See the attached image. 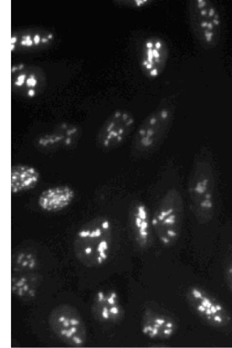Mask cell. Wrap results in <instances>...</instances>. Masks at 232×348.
I'll return each mask as SVG.
<instances>
[{"instance_id":"6da1fadb","label":"cell","mask_w":232,"mask_h":348,"mask_svg":"<svg viewBox=\"0 0 232 348\" xmlns=\"http://www.w3.org/2000/svg\"><path fill=\"white\" fill-rule=\"evenodd\" d=\"M189 204L196 218L202 222L210 220L217 204V182L214 163L207 154L195 160L187 186Z\"/></svg>"},{"instance_id":"7a4b0ae2","label":"cell","mask_w":232,"mask_h":348,"mask_svg":"<svg viewBox=\"0 0 232 348\" xmlns=\"http://www.w3.org/2000/svg\"><path fill=\"white\" fill-rule=\"evenodd\" d=\"M178 100L177 93L163 98L139 124L133 139L137 153L149 154L163 143L174 123Z\"/></svg>"},{"instance_id":"3957f363","label":"cell","mask_w":232,"mask_h":348,"mask_svg":"<svg viewBox=\"0 0 232 348\" xmlns=\"http://www.w3.org/2000/svg\"><path fill=\"white\" fill-rule=\"evenodd\" d=\"M187 10L189 27L197 42L205 49L214 48L222 28L221 15L216 3L210 0H190Z\"/></svg>"},{"instance_id":"277c9868","label":"cell","mask_w":232,"mask_h":348,"mask_svg":"<svg viewBox=\"0 0 232 348\" xmlns=\"http://www.w3.org/2000/svg\"><path fill=\"white\" fill-rule=\"evenodd\" d=\"M184 203L180 192L170 188L158 201L152 218V224L160 239L170 240L177 237L183 212Z\"/></svg>"},{"instance_id":"5b68a950","label":"cell","mask_w":232,"mask_h":348,"mask_svg":"<svg viewBox=\"0 0 232 348\" xmlns=\"http://www.w3.org/2000/svg\"><path fill=\"white\" fill-rule=\"evenodd\" d=\"M135 119L133 114L125 109H117L106 120L97 137L98 145L110 150L120 146L134 130Z\"/></svg>"},{"instance_id":"8992f818","label":"cell","mask_w":232,"mask_h":348,"mask_svg":"<svg viewBox=\"0 0 232 348\" xmlns=\"http://www.w3.org/2000/svg\"><path fill=\"white\" fill-rule=\"evenodd\" d=\"M169 58L167 43L161 37L152 36L142 43L139 54V65L143 74L154 80L164 73Z\"/></svg>"},{"instance_id":"52a82bcc","label":"cell","mask_w":232,"mask_h":348,"mask_svg":"<svg viewBox=\"0 0 232 348\" xmlns=\"http://www.w3.org/2000/svg\"><path fill=\"white\" fill-rule=\"evenodd\" d=\"M80 133V128L76 125L63 123L52 131L38 137L36 143L38 147L45 150L69 148L77 142Z\"/></svg>"},{"instance_id":"ba28073f","label":"cell","mask_w":232,"mask_h":348,"mask_svg":"<svg viewBox=\"0 0 232 348\" xmlns=\"http://www.w3.org/2000/svg\"><path fill=\"white\" fill-rule=\"evenodd\" d=\"M75 195L74 190L68 185L50 187L39 195L38 206L45 212H58L67 208L74 200Z\"/></svg>"},{"instance_id":"9c48e42d","label":"cell","mask_w":232,"mask_h":348,"mask_svg":"<svg viewBox=\"0 0 232 348\" xmlns=\"http://www.w3.org/2000/svg\"><path fill=\"white\" fill-rule=\"evenodd\" d=\"M10 176L12 194H17L34 189L41 179V174L37 168L23 164L12 165Z\"/></svg>"},{"instance_id":"30bf717a","label":"cell","mask_w":232,"mask_h":348,"mask_svg":"<svg viewBox=\"0 0 232 348\" xmlns=\"http://www.w3.org/2000/svg\"><path fill=\"white\" fill-rule=\"evenodd\" d=\"M131 217L136 234L140 241H146L150 235V213L146 204L138 201L135 203L131 209Z\"/></svg>"},{"instance_id":"8fae6325","label":"cell","mask_w":232,"mask_h":348,"mask_svg":"<svg viewBox=\"0 0 232 348\" xmlns=\"http://www.w3.org/2000/svg\"><path fill=\"white\" fill-rule=\"evenodd\" d=\"M58 322L60 324L61 329L59 332L61 337L71 340L73 343L77 345L83 343L84 340L82 338L77 335L80 332L81 326V322L78 318L61 315L58 317Z\"/></svg>"},{"instance_id":"7c38bea8","label":"cell","mask_w":232,"mask_h":348,"mask_svg":"<svg viewBox=\"0 0 232 348\" xmlns=\"http://www.w3.org/2000/svg\"><path fill=\"white\" fill-rule=\"evenodd\" d=\"M226 278L229 286L232 291V259L226 269Z\"/></svg>"},{"instance_id":"4fadbf2b","label":"cell","mask_w":232,"mask_h":348,"mask_svg":"<svg viewBox=\"0 0 232 348\" xmlns=\"http://www.w3.org/2000/svg\"><path fill=\"white\" fill-rule=\"evenodd\" d=\"M21 44L23 46L26 47H30L33 45V41L31 40V37L30 35L24 36L23 37V39L21 41Z\"/></svg>"},{"instance_id":"5bb4252c","label":"cell","mask_w":232,"mask_h":348,"mask_svg":"<svg viewBox=\"0 0 232 348\" xmlns=\"http://www.w3.org/2000/svg\"><path fill=\"white\" fill-rule=\"evenodd\" d=\"M26 77V75L25 74H21L20 75H19L17 80L15 82V84L17 86H22L24 83Z\"/></svg>"},{"instance_id":"9a60e30c","label":"cell","mask_w":232,"mask_h":348,"mask_svg":"<svg viewBox=\"0 0 232 348\" xmlns=\"http://www.w3.org/2000/svg\"><path fill=\"white\" fill-rule=\"evenodd\" d=\"M37 80L33 76L30 77L27 80V84L29 86H34L37 84Z\"/></svg>"},{"instance_id":"2e32d148","label":"cell","mask_w":232,"mask_h":348,"mask_svg":"<svg viewBox=\"0 0 232 348\" xmlns=\"http://www.w3.org/2000/svg\"><path fill=\"white\" fill-rule=\"evenodd\" d=\"M201 304L202 305H203L204 307H205L206 308H210L211 307V306L212 305V303H211L210 300L207 298H204V299L201 301Z\"/></svg>"},{"instance_id":"e0dca14e","label":"cell","mask_w":232,"mask_h":348,"mask_svg":"<svg viewBox=\"0 0 232 348\" xmlns=\"http://www.w3.org/2000/svg\"><path fill=\"white\" fill-rule=\"evenodd\" d=\"M192 294L195 298L197 299H201L202 298V294L200 291L196 289H193L192 290Z\"/></svg>"},{"instance_id":"ac0fdd59","label":"cell","mask_w":232,"mask_h":348,"mask_svg":"<svg viewBox=\"0 0 232 348\" xmlns=\"http://www.w3.org/2000/svg\"><path fill=\"white\" fill-rule=\"evenodd\" d=\"M41 41V38L40 36L38 34H36L34 37V39H33V41L34 43L35 44H39V43Z\"/></svg>"},{"instance_id":"d6986e66","label":"cell","mask_w":232,"mask_h":348,"mask_svg":"<svg viewBox=\"0 0 232 348\" xmlns=\"http://www.w3.org/2000/svg\"><path fill=\"white\" fill-rule=\"evenodd\" d=\"M166 322L165 320L163 319H160V318H157L155 320V323L156 324H159L160 326H162L163 324H164Z\"/></svg>"},{"instance_id":"ffe728a7","label":"cell","mask_w":232,"mask_h":348,"mask_svg":"<svg viewBox=\"0 0 232 348\" xmlns=\"http://www.w3.org/2000/svg\"><path fill=\"white\" fill-rule=\"evenodd\" d=\"M210 309H211V312H212V314H217V313H218V312H219V311H218V310L217 309L215 305H212L211 306V307L210 308Z\"/></svg>"},{"instance_id":"44dd1931","label":"cell","mask_w":232,"mask_h":348,"mask_svg":"<svg viewBox=\"0 0 232 348\" xmlns=\"http://www.w3.org/2000/svg\"><path fill=\"white\" fill-rule=\"evenodd\" d=\"M197 309H198V311H200V312H205V310H206V309H206V308H205V307H204L203 305H199V306H198V308H197Z\"/></svg>"},{"instance_id":"7402d4cb","label":"cell","mask_w":232,"mask_h":348,"mask_svg":"<svg viewBox=\"0 0 232 348\" xmlns=\"http://www.w3.org/2000/svg\"><path fill=\"white\" fill-rule=\"evenodd\" d=\"M172 333H173V330H172V328H168V329H167V330H164V334L165 335H170V334H172Z\"/></svg>"},{"instance_id":"603a6c76","label":"cell","mask_w":232,"mask_h":348,"mask_svg":"<svg viewBox=\"0 0 232 348\" xmlns=\"http://www.w3.org/2000/svg\"><path fill=\"white\" fill-rule=\"evenodd\" d=\"M159 333V328H156V327H154L153 331H152V334L153 336H155L156 335H157V334Z\"/></svg>"},{"instance_id":"cb8c5ba5","label":"cell","mask_w":232,"mask_h":348,"mask_svg":"<svg viewBox=\"0 0 232 348\" xmlns=\"http://www.w3.org/2000/svg\"><path fill=\"white\" fill-rule=\"evenodd\" d=\"M205 315H212V313L210 308H207V309L205 310Z\"/></svg>"},{"instance_id":"d4e9b609","label":"cell","mask_w":232,"mask_h":348,"mask_svg":"<svg viewBox=\"0 0 232 348\" xmlns=\"http://www.w3.org/2000/svg\"><path fill=\"white\" fill-rule=\"evenodd\" d=\"M28 94H29V96H34V95H35V91H34V90H33V89H30V90L29 91V92H28Z\"/></svg>"},{"instance_id":"484cf974","label":"cell","mask_w":232,"mask_h":348,"mask_svg":"<svg viewBox=\"0 0 232 348\" xmlns=\"http://www.w3.org/2000/svg\"><path fill=\"white\" fill-rule=\"evenodd\" d=\"M143 333H145V334H147V333L149 332V330H148V327H147V326H146V327H145L143 328Z\"/></svg>"},{"instance_id":"4316f807","label":"cell","mask_w":232,"mask_h":348,"mask_svg":"<svg viewBox=\"0 0 232 348\" xmlns=\"http://www.w3.org/2000/svg\"><path fill=\"white\" fill-rule=\"evenodd\" d=\"M166 326H167V327L168 328H172L173 324V323H167V325H166Z\"/></svg>"}]
</instances>
